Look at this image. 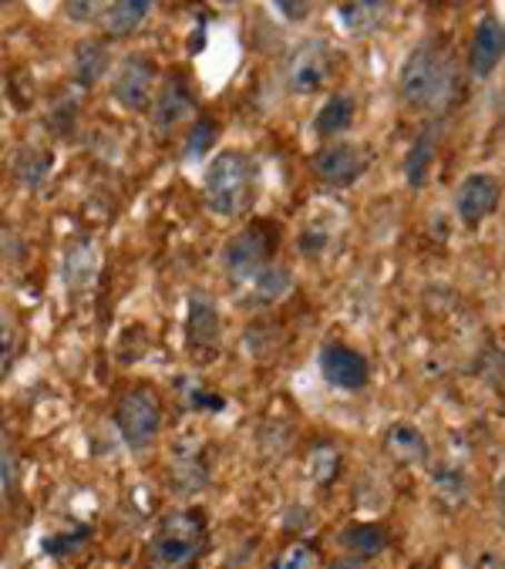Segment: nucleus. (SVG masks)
I'll list each match as a JSON object with an SVG mask.
<instances>
[{"label":"nucleus","mask_w":505,"mask_h":569,"mask_svg":"<svg viewBox=\"0 0 505 569\" xmlns=\"http://www.w3.org/2000/svg\"><path fill=\"white\" fill-rule=\"evenodd\" d=\"M277 11H280V14H287L290 21H300V18H307V14H310V4H277Z\"/></svg>","instance_id":"obj_28"},{"label":"nucleus","mask_w":505,"mask_h":569,"mask_svg":"<svg viewBox=\"0 0 505 569\" xmlns=\"http://www.w3.org/2000/svg\"><path fill=\"white\" fill-rule=\"evenodd\" d=\"M455 88H458V74H455V64L452 58L435 48V44H422L415 48L402 71H398V91H402V101L415 111H445L455 98Z\"/></svg>","instance_id":"obj_1"},{"label":"nucleus","mask_w":505,"mask_h":569,"mask_svg":"<svg viewBox=\"0 0 505 569\" xmlns=\"http://www.w3.org/2000/svg\"><path fill=\"white\" fill-rule=\"evenodd\" d=\"M505 58V24L495 14H482L468 44V71L472 78H488Z\"/></svg>","instance_id":"obj_12"},{"label":"nucleus","mask_w":505,"mask_h":569,"mask_svg":"<svg viewBox=\"0 0 505 569\" xmlns=\"http://www.w3.org/2000/svg\"><path fill=\"white\" fill-rule=\"evenodd\" d=\"M388 11H392L388 4H340L337 18H340V28L350 38H367V34H374L377 28L385 24Z\"/></svg>","instance_id":"obj_18"},{"label":"nucleus","mask_w":505,"mask_h":569,"mask_svg":"<svg viewBox=\"0 0 505 569\" xmlns=\"http://www.w3.org/2000/svg\"><path fill=\"white\" fill-rule=\"evenodd\" d=\"M310 566H314V549L304 546V542L290 546V549L274 562V569H310Z\"/></svg>","instance_id":"obj_25"},{"label":"nucleus","mask_w":505,"mask_h":569,"mask_svg":"<svg viewBox=\"0 0 505 569\" xmlns=\"http://www.w3.org/2000/svg\"><path fill=\"white\" fill-rule=\"evenodd\" d=\"M478 569H505V562H498V559H495V556H485V559H482V566H478Z\"/></svg>","instance_id":"obj_31"},{"label":"nucleus","mask_w":505,"mask_h":569,"mask_svg":"<svg viewBox=\"0 0 505 569\" xmlns=\"http://www.w3.org/2000/svg\"><path fill=\"white\" fill-rule=\"evenodd\" d=\"M75 81L81 88H95L108 74V48L101 41H81L75 48Z\"/></svg>","instance_id":"obj_19"},{"label":"nucleus","mask_w":505,"mask_h":569,"mask_svg":"<svg viewBox=\"0 0 505 569\" xmlns=\"http://www.w3.org/2000/svg\"><path fill=\"white\" fill-rule=\"evenodd\" d=\"M219 333H222V320H219V307L202 293H189V313H186V340L196 351H212L219 348Z\"/></svg>","instance_id":"obj_13"},{"label":"nucleus","mask_w":505,"mask_h":569,"mask_svg":"<svg viewBox=\"0 0 505 569\" xmlns=\"http://www.w3.org/2000/svg\"><path fill=\"white\" fill-rule=\"evenodd\" d=\"M115 425L125 438V445L142 451L149 448L156 438H159V428H162V408H159V398L146 388H136L129 391L121 401H118V411H115Z\"/></svg>","instance_id":"obj_6"},{"label":"nucleus","mask_w":505,"mask_h":569,"mask_svg":"<svg viewBox=\"0 0 505 569\" xmlns=\"http://www.w3.org/2000/svg\"><path fill=\"white\" fill-rule=\"evenodd\" d=\"M257 192V166L246 152H219L202 179V196L209 212L229 219L239 216Z\"/></svg>","instance_id":"obj_2"},{"label":"nucleus","mask_w":505,"mask_h":569,"mask_svg":"<svg viewBox=\"0 0 505 569\" xmlns=\"http://www.w3.org/2000/svg\"><path fill=\"white\" fill-rule=\"evenodd\" d=\"M317 368H320V378L337 391H360L370 381V368L364 355H357L347 345H324L317 355Z\"/></svg>","instance_id":"obj_10"},{"label":"nucleus","mask_w":505,"mask_h":569,"mask_svg":"<svg viewBox=\"0 0 505 569\" xmlns=\"http://www.w3.org/2000/svg\"><path fill=\"white\" fill-rule=\"evenodd\" d=\"M11 358H14V337L8 333L4 323H0V375L11 368Z\"/></svg>","instance_id":"obj_27"},{"label":"nucleus","mask_w":505,"mask_h":569,"mask_svg":"<svg viewBox=\"0 0 505 569\" xmlns=\"http://www.w3.org/2000/svg\"><path fill=\"white\" fill-rule=\"evenodd\" d=\"M330 569H367V562L357 559V556H340V559L330 562Z\"/></svg>","instance_id":"obj_29"},{"label":"nucleus","mask_w":505,"mask_h":569,"mask_svg":"<svg viewBox=\"0 0 505 569\" xmlns=\"http://www.w3.org/2000/svg\"><path fill=\"white\" fill-rule=\"evenodd\" d=\"M357 119V101L350 94H330L320 111L314 116V132L320 139H334V136H344Z\"/></svg>","instance_id":"obj_16"},{"label":"nucleus","mask_w":505,"mask_h":569,"mask_svg":"<svg viewBox=\"0 0 505 569\" xmlns=\"http://www.w3.org/2000/svg\"><path fill=\"white\" fill-rule=\"evenodd\" d=\"M442 146V126L432 122L418 132V139L412 142L408 156H405V179L412 189H422L428 182V172H432V162H435V152Z\"/></svg>","instance_id":"obj_14"},{"label":"nucleus","mask_w":505,"mask_h":569,"mask_svg":"<svg viewBox=\"0 0 505 569\" xmlns=\"http://www.w3.org/2000/svg\"><path fill=\"white\" fill-rule=\"evenodd\" d=\"M219 139V122L209 119V116H199L189 129V139H186V159L189 162H199L202 156H209V149L216 146Z\"/></svg>","instance_id":"obj_23"},{"label":"nucleus","mask_w":505,"mask_h":569,"mask_svg":"<svg viewBox=\"0 0 505 569\" xmlns=\"http://www.w3.org/2000/svg\"><path fill=\"white\" fill-rule=\"evenodd\" d=\"M65 14H68L75 24H88L95 14H101V4H65Z\"/></svg>","instance_id":"obj_26"},{"label":"nucleus","mask_w":505,"mask_h":569,"mask_svg":"<svg viewBox=\"0 0 505 569\" xmlns=\"http://www.w3.org/2000/svg\"><path fill=\"white\" fill-rule=\"evenodd\" d=\"M340 542L350 549V556L370 559V556L388 549V532H385V526H377V522H354V526H347L340 532Z\"/></svg>","instance_id":"obj_20"},{"label":"nucleus","mask_w":505,"mask_h":569,"mask_svg":"<svg viewBox=\"0 0 505 569\" xmlns=\"http://www.w3.org/2000/svg\"><path fill=\"white\" fill-rule=\"evenodd\" d=\"M95 273V253L88 243H78L71 253H68V263H65V277L71 287H85Z\"/></svg>","instance_id":"obj_24"},{"label":"nucleus","mask_w":505,"mask_h":569,"mask_svg":"<svg viewBox=\"0 0 505 569\" xmlns=\"http://www.w3.org/2000/svg\"><path fill=\"white\" fill-rule=\"evenodd\" d=\"M290 283H294L290 280V270L270 263L257 280H253V300H257V303H277L290 290Z\"/></svg>","instance_id":"obj_22"},{"label":"nucleus","mask_w":505,"mask_h":569,"mask_svg":"<svg viewBox=\"0 0 505 569\" xmlns=\"http://www.w3.org/2000/svg\"><path fill=\"white\" fill-rule=\"evenodd\" d=\"M156 61L146 54H125L115 78H111V94L125 111H146L152 104V88H156Z\"/></svg>","instance_id":"obj_7"},{"label":"nucleus","mask_w":505,"mask_h":569,"mask_svg":"<svg viewBox=\"0 0 505 569\" xmlns=\"http://www.w3.org/2000/svg\"><path fill=\"white\" fill-rule=\"evenodd\" d=\"M502 202V186L492 172H472L462 179L458 192H455V216L462 219V226L468 230H478V226L495 216Z\"/></svg>","instance_id":"obj_8"},{"label":"nucleus","mask_w":505,"mask_h":569,"mask_svg":"<svg viewBox=\"0 0 505 569\" xmlns=\"http://www.w3.org/2000/svg\"><path fill=\"white\" fill-rule=\"evenodd\" d=\"M51 172V156L44 149H21L14 159V176L24 189H41Z\"/></svg>","instance_id":"obj_21"},{"label":"nucleus","mask_w":505,"mask_h":569,"mask_svg":"<svg viewBox=\"0 0 505 569\" xmlns=\"http://www.w3.org/2000/svg\"><path fill=\"white\" fill-rule=\"evenodd\" d=\"M367 169V152L357 142H330L314 156V172L330 189L354 186Z\"/></svg>","instance_id":"obj_9"},{"label":"nucleus","mask_w":505,"mask_h":569,"mask_svg":"<svg viewBox=\"0 0 505 569\" xmlns=\"http://www.w3.org/2000/svg\"><path fill=\"white\" fill-rule=\"evenodd\" d=\"M495 499H498V512H502V519H505V476H502L498 486H495Z\"/></svg>","instance_id":"obj_30"},{"label":"nucleus","mask_w":505,"mask_h":569,"mask_svg":"<svg viewBox=\"0 0 505 569\" xmlns=\"http://www.w3.org/2000/svg\"><path fill=\"white\" fill-rule=\"evenodd\" d=\"M149 11H152L149 0H118V4L101 8V28L108 38H129L146 24Z\"/></svg>","instance_id":"obj_15"},{"label":"nucleus","mask_w":505,"mask_h":569,"mask_svg":"<svg viewBox=\"0 0 505 569\" xmlns=\"http://www.w3.org/2000/svg\"><path fill=\"white\" fill-rule=\"evenodd\" d=\"M206 549V526L196 512H172L149 539V569H196Z\"/></svg>","instance_id":"obj_3"},{"label":"nucleus","mask_w":505,"mask_h":569,"mask_svg":"<svg viewBox=\"0 0 505 569\" xmlns=\"http://www.w3.org/2000/svg\"><path fill=\"white\" fill-rule=\"evenodd\" d=\"M149 108H152V129L159 136H166L179 122L189 119V111L196 108V91L189 88V81L182 74L172 71V74L162 78V84H159V91H156V98H152Z\"/></svg>","instance_id":"obj_11"},{"label":"nucleus","mask_w":505,"mask_h":569,"mask_svg":"<svg viewBox=\"0 0 505 569\" xmlns=\"http://www.w3.org/2000/svg\"><path fill=\"white\" fill-rule=\"evenodd\" d=\"M287 88L297 94H314L324 84H330V78L337 74V51L330 41L324 38H310L304 44H297L287 58Z\"/></svg>","instance_id":"obj_5"},{"label":"nucleus","mask_w":505,"mask_h":569,"mask_svg":"<svg viewBox=\"0 0 505 569\" xmlns=\"http://www.w3.org/2000/svg\"><path fill=\"white\" fill-rule=\"evenodd\" d=\"M388 451L405 466H422V462H428L432 448H428V438L412 421H398L388 431Z\"/></svg>","instance_id":"obj_17"},{"label":"nucleus","mask_w":505,"mask_h":569,"mask_svg":"<svg viewBox=\"0 0 505 569\" xmlns=\"http://www.w3.org/2000/svg\"><path fill=\"white\" fill-rule=\"evenodd\" d=\"M415 569H425V566H415Z\"/></svg>","instance_id":"obj_32"},{"label":"nucleus","mask_w":505,"mask_h":569,"mask_svg":"<svg viewBox=\"0 0 505 569\" xmlns=\"http://www.w3.org/2000/svg\"><path fill=\"white\" fill-rule=\"evenodd\" d=\"M280 247V226L270 219H253L226 243L222 250V267L232 283H253L270 263Z\"/></svg>","instance_id":"obj_4"}]
</instances>
